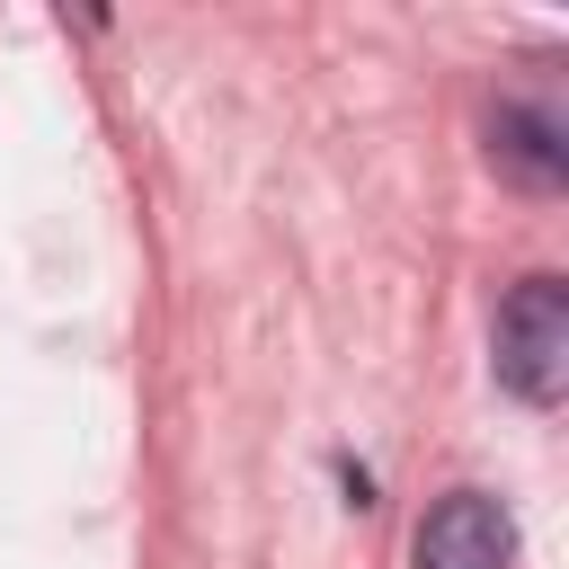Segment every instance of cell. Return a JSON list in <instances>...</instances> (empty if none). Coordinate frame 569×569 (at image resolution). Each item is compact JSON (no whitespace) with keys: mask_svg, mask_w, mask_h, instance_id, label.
<instances>
[{"mask_svg":"<svg viewBox=\"0 0 569 569\" xmlns=\"http://www.w3.org/2000/svg\"><path fill=\"white\" fill-rule=\"evenodd\" d=\"M498 382L525 409H551L569 391V284L560 276H525L498 302Z\"/></svg>","mask_w":569,"mask_h":569,"instance_id":"obj_1","label":"cell"},{"mask_svg":"<svg viewBox=\"0 0 569 569\" xmlns=\"http://www.w3.org/2000/svg\"><path fill=\"white\" fill-rule=\"evenodd\" d=\"M418 569H516V525L489 489H445L418 516Z\"/></svg>","mask_w":569,"mask_h":569,"instance_id":"obj_2","label":"cell"},{"mask_svg":"<svg viewBox=\"0 0 569 569\" xmlns=\"http://www.w3.org/2000/svg\"><path fill=\"white\" fill-rule=\"evenodd\" d=\"M489 160H498L507 187L560 196V187H569V124H560V107H542V98H498V107H489Z\"/></svg>","mask_w":569,"mask_h":569,"instance_id":"obj_3","label":"cell"}]
</instances>
